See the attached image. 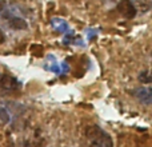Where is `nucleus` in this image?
<instances>
[{
  "label": "nucleus",
  "instance_id": "2",
  "mask_svg": "<svg viewBox=\"0 0 152 147\" xmlns=\"http://www.w3.org/2000/svg\"><path fill=\"white\" fill-rule=\"evenodd\" d=\"M0 15L4 18V20L7 21V24L11 27L12 29H16V31H21V29H28V23L24 20L23 18L15 15V13L10 12V11L4 10Z\"/></svg>",
  "mask_w": 152,
  "mask_h": 147
},
{
  "label": "nucleus",
  "instance_id": "10",
  "mask_svg": "<svg viewBox=\"0 0 152 147\" xmlns=\"http://www.w3.org/2000/svg\"><path fill=\"white\" fill-rule=\"evenodd\" d=\"M4 42H5V35H4V32H3V29L0 28V44Z\"/></svg>",
  "mask_w": 152,
  "mask_h": 147
},
{
  "label": "nucleus",
  "instance_id": "6",
  "mask_svg": "<svg viewBox=\"0 0 152 147\" xmlns=\"http://www.w3.org/2000/svg\"><path fill=\"white\" fill-rule=\"evenodd\" d=\"M51 26H52V28L55 29L56 32H59V34H67V32L69 31L68 23L60 18H53L52 20H51Z\"/></svg>",
  "mask_w": 152,
  "mask_h": 147
},
{
  "label": "nucleus",
  "instance_id": "11",
  "mask_svg": "<svg viewBox=\"0 0 152 147\" xmlns=\"http://www.w3.org/2000/svg\"><path fill=\"white\" fill-rule=\"evenodd\" d=\"M4 10H5V5H4V3H3V1H0V13H1Z\"/></svg>",
  "mask_w": 152,
  "mask_h": 147
},
{
  "label": "nucleus",
  "instance_id": "9",
  "mask_svg": "<svg viewBox=\"0 0 152 147\" xmlns=\"http://www.w3.org/2000/svg\"><path fill=\"white\" fill-rule=\"evenodd\" d=\"M139 80L140 82H143V83H150V79H151V76H150V72H148V71H144V72H142V74H140V75H139Z\"/></svg>",
  "mask_w": 152,
  "mask_h": 147
},
{
  "label": "nucleus",
  "instance_id": "7",
  "mask_svg": "<svg viewBox=\"0 0 152 147\" xmlns=\"http://www.w3.org/2000/svg\"><path fill=\"white\" fill-rule=\"evenodd\" d=\"M47 60H48V63L44 66L45 68L50 70V71L53 72V74H58V75H60V74H61V68H60V64L58 63V60H56V59L53 58L52 55L48 56Z\"/></svg>",
  "mask_w": 152,
  "mask_h": 147
},
{
  "label": "nucleus",
  "instance_id": "4",
  "mask_svg": "<svg viewBox=\"0 0 152 147\" xmlns=\"http://www.w3.org/2000/svg\"><path fill=\"white\" fill-rule=\"evenodd\" d=\"M118 11L120 12V15H123L127 19H134L137 13L136 7L131 0H120L118 4Z\"/></svg>",
  "mask_w": 152,
  "mask_h": 147
},
{
  "label": "nucleus",
  "instance_id": "8",
  "mask_svg": "<svg viewBox=\"0 0 152 147\" xmlns=\"http://www.w3.org/2000/svg\"><path fill=\"white\" fill-rule=\"evenodd\" d=\"M0 122L4 124L10 123L11 122V114L10 111H8V108L5 107V106L0 104Z\"/></svg>",
  "mask_w": 152,
  "mask_h": 147
},
{
  "label": "nucleus",
  "instance_id": "3",
  "mask_svg": "<svg viewBox=\"0 0 152 147\" xmlns=\"http://www.w3.org/2000/svg\"><path fill=\"white\" fill-rule=\"evenodd\" d=\"M20 83L16 78L8 75V74H1L0 72V90L5 92H12L19 90Z\"/></svg>",
  "mask_w": 152,
  "mask_h": 147
},
{
  "label": "nucleus",
  "instance_id": "5",
  "mask_svg": "<svg viewBox=\"0 0 152 147\" xmlns=\"http://www.w3.org/2000/svg\"><path fill=\"white\" fill-rule=\"evenodd\" d=\"M134 96L139 100L143 104H151L152 100V91L150 87H140V88H136L134 92Z\"/></svg>",
  "mask_w": 152,
  "mask_h": 147
},
{
  "label": "nucleus",
  "instance_id": "1",
  "mask_svg": "<svg viewBox=\"0 0 152 147\" xmlns=\"http://www.w3.org/2000/svg\"><path fill=\"white\" fill-rule=\"evenodd\" d=\"M86 139L89 147H113L111 135L96 124L88 126L86 129Z\"/></svg>",
  "mask_w": 152,
  "mask_h": 147
}]
</instances>
